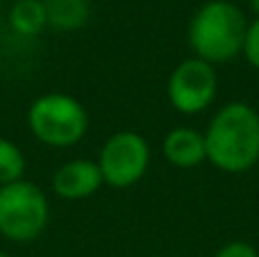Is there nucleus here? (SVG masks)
I'll return each instance as SVG.
<instances>
[{"label": "nucleus", "instance_id": "12", "mask_svg": "<svg viewBox=\"0 0 259 257\" xmlns=\"http://www.w3.org/2000/svg\"><path fill=\"white\" fill-rule=\"evenodd\" d=\"M243 57L248 59L250 66H255L259 71V16H255L252 23H248L246 44H243Z\"/></svg>", "mask_w": 259, "mask_h": 257}, {"label": "nucleus", "instance_id": "7", "mask_svg": "<svg viewBox=\"0 0 259 257\" xmlns=\"http://www.w3.org/2000/svg\"><path fill=\"white\" fill-rule=\"evenodd\" d=\"M103 173L94 159H71L53 176V191L64 200H82L103 187Z\"/></svg>", "mask_w": 259, "mask_h": 257}, {"label": "nucleus", "instance_id": "3", "mask_svg": "<svg viewBox=\"0 0 259 257\" xmlns=\"http://www.w3.org/2000/svg\"><path fill=\"white\" fill-rule=\"evenodd\" d=\"M27 127L32 137L50 148H68L82 141L89 130L84 105L68 94H44L27 109Z\"/></svg>", "mask_w": 259, "mask_h": 257}, {"label": "nucleus", "instance_id": "10", "mask_svg": "<svg viewBox=\"0 0 259 257\" xmlns=\"http://www.w3.org/2000/svg\"><path fill=\"white\" fill-rule=\"evenodd\" d=\"M9 25L21 36L41 34V30L48 25L44 0H18L9 12Z\"/></svg>", "mask_w": 259, "mask_h": 257}, {"label": "nucleus", "instance_id": "6", "mask_svg": "<svg viewBox=\"0 0 259 257\" xmlns=\"http://www.w3.org/2000/svg\"><path fill=\"white\" fill-rule=\"evenodd\" d=\"M219 77L211 64L198 57L184 59L168 77V100L180 114H200L214 103Z\"/></svg>", "mask_w": 259, "mask_h": 257}, {"label": "nucleus", "instance_id": "1", "mask_svg": "<svg viewBox=\"0 0 259 257\" xmlns=\"http://www.w3.org/2000/svg\"><path fill=\"white\" fill-rule=\"evenodd\" d=\"M211 166L225 173L250 171L259 162V114L246 103H228L211 116L205 135Z\"/></svg>", "mask_w": 259, "mask_h": 257}, {"label": "nucleus", "instance_id": "15", "mask_svg": "<svg viewBox=\"0 0 259 257\" xmlns=\"http://www.w3.org/2000/svg\"><path fill=\"white\" fill-rule=\"evenodd\" d=\"M0 257H12V255H7V253H5V250H0Z\"/></svg>", "mask_w": 259, "mask_h": 257}, {"label": "nucleus", "instance_id": "4", "mask_svg": "<svg viewBox=\"0 0 259 257\" xmlns=\"http://www.w3.org/2000/svg\"><path fill=\"white\" fill-rule=\"evenodd\" d=\"M50 205L41 187L16 180L0 187V235L14 244L34 241L46 230Z\"/></svg>", "mask_w": 259, "mask_h": 257}, {"label": "nucleus", "instance_id": "16", "mask_svg": "<svg viewBox=\"0 0 259 257\" xmlns=\"http://www.w3.org/2000/svg\"><path fill=\"white\" fill-rule=\"evenodd\" d=\"M257 164H259V162H257Z\"/></svg>", "mask_w": 259, "mask_h": 257}, {"label": "nucleus", "instance_id": "8", "mask_svg": "<svg viewBox=\"0 0 259 257\" xmlns=\"http://www.w3.org/2000/svg\"><path fill=\"white\" fill-rule=\"evenodd\" d=\"M166 162L178 168H193L207 159L205 137L193 127H175L161 141Z\"/></svg>", "mask_w": 259, "mask_h": 257}, {"label": "nucleus", "instance_id": "13", "mask_svg": "<svg viewBox=\"0 0 259 257\" xmlns=\"http://www.w3.org/2000/svg\"><path fill=\"white\" fill-rule=\"evenodd\" d=\"M214 257H259V250L246 241H232V244H225Z\"/></svg>", "mask_w": 259, "mask_h": 257}, {"label": "nucleus", "instance_id": "5", "mask_svg": "<svg viewBox=\"0 0 259 257\" xmlns=\"http://www.w3.org/2000/svg\"><path fill=\"white\" fill-rule=\"evenodd\" d=\"M150 164V146L139 132L123 130L103 144L98 155V168L103 182L114 189H127L137 185Z\"/></svg>", "mask_w": 259, "mask_h": 257}, {"label": "nucleus", "instance_id": "11", "mask_svg": "<svg viewBox=\"0 0 259 257\" xmlns=\"http://www.w3.org/2000/svg\"><path fill=\"white\" fill-rule=\"evenodd\" d=\"M25 173V155L14 141L0 137V187L23 180Z\"/></svg>", "mask_w": 259, "mask_h": 257}, {"label": "nucleus", "instance_id": "14", "mask_svg": "<svg viewBox=\"0 0 259 257\" xmlns=\"http://www.w3.org/2000/svg\"><path fill=\"white\" fill-rule=\"evenodd\" d=\"M250 7L255 12V16H259V0H250Z\"/></svg>", "mask_w": 259, "mask_h": 257}, {"label": "nucleus", "instance_id": "9", "mask_svg": "<svg viewBox=\"0 0 259 257\" xmlns=\"http://www.w3.org/2000/svg\"><path fill=\"white\" fill-rule=\"evenodd\" d=\"M48 25L55 30L71 32L89 21V0H44Z\"/></svg>", "mask_w": 259, "mask_h": 257}, {"label": "nucleus", "instance_id": "2", "mask_svg": "<svg viewBox=\"0 0 259 257\" xmlns=\"http://www.w3.org/2000/svg\"><path fill=\"white\" fill-rule=\"evenodd\" d=\"M248 18L234 3H205L189 23V46L198 59L207 64H225L243 53Z\"/></svg>", "mask_w": 259, "mask_h": 257}]
</instances>
